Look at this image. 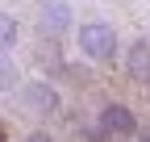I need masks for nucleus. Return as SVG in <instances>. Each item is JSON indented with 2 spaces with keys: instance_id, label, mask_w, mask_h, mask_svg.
I'll return each instance as SVG.
<instances>
[{
  "instance_id": "0eeeda50",
  "label": "nucleus",
  "mask_w": 150,
  "mask_h": 142,
  "mask_svg": "<svg viewBox=\"0 0 150 142\" xmlns=\"http://www.w3.org/2000/svg\"><path fill=\"white\" fill-rule=\"evenodd\" d=\"M17 80H21V75H17V63L8 55H0V92H13Z\"/></svg>"
},
{
  "instance_id": "39448f33",
  "label": "nucleus",
  "mask_w": 150,
  "mask_h": 142,
  "mask_svg": "<svg viewBox=\"0 0 150 142\" xmlns=\"http://www.w3.org/2000/svg\"><path fill=\"white\" fill-rule=\"evenodd\" d=\"M125 75L138 80V84H150V38L129 42V50H125Z\"/></svg>"
},
{
  "instance_id": "20e7f679",
  "label": "nucleus",
  "mask_w": 150,
  "mask_h": 142,
  "mask_svg": "<svg viewBox=\"0 0 150 142\" xmlns=\"http://www.w3.org/2000/svg\"><path fill=\"white\" fill-rule=\"evenodd\" d=\"M67 29H71V4L67 0H46L42 4V33L50 42H59Z\"/></svg>"
},
{
  "instance_id": "6e6552de",
  "label": "nucleus",
  "mask_w": 150,
  "mask_h": 142,
  "mask_svg": "<svg viewBox=\"0 0 150 142\" xmlns=\"http://www.w3.org/2000/svg\"><path fill=\"white\" fill-rule=\"evenodd\" d=\"M25 142H50L46 134H25Z\"/></svg>"
},
{
  "instance_id": "f257e3e1",
  "label": "nucleus",
  "mask_w": 150,
  "mask_h": 142,
  "mask_svg": "<svg viewBox=\"0 0 150 142\" xmlns=\"http://www.w3.org/2000/svg\"><path fill=\"white\" fill-rule=\"evenodd\" d=\"M75 42H79V50H83L88 63H112V59H117V29H112L108 21H88V25H79Z\"/></svg>"
},
{
  "instance_id": "423d86ee",
  "label": "nucleus",
  "mask_w": 150,
  "mask_h": 142,
  "mask_svg": "<svg viewBox=\"0 0 150 142\" xmlns=\"http://www.w3.org/2000/svg\"><path fill=\"white\" fill-rule=\"evenodd\" d=\"M17 33H21V29H17V21H13L8 13H0V55H8V50L17 46Z\"/></svg>"
},
{
  "instance_id": "1a4fd4ad",
  "label": "nucleus",
  "mask_w": 150,
  "mask_h": 142,
  "mask_svg": "<svg viewBox=\"0 0 150 142\" xmlns=\"http://www.w3.org/2000/svg\"><path fill=\"white\" fill-rule=\"evenodd\" d=\"M0 142H4V134H0Z\"/></svg>"
},
{
  "instance_id": "f03ea898",
  "label": "nucleus",
  "mask_w": 150,
  "mask_h": 142,
  "mask_svg": "<svg viewBox=\"0 0 150 142\" xmlns=\"http://www.w3.org/2000/svg\"><path fill=\"white\" fill-rule=\"evenodd\" d=\"M21 109L25 113H38V117H50L59 109V88L46 84V80H29L21 88Z\"/></svg>"
},
{
  "instance_id": "7ed1b4c3",
  "label": "nucleus",
  "mask_w": 150,
  "mask_h": 142,
  "mask_svg": "<svg viewBox=\"0 0 150 142\" xmlns=\"http://www.w3.org/2000/svg\"><path fill=\"white\" fill-rule=\"evenodd\" d=\"M100 134L104 138H134L138 134V117L129 113V104H104L100 109Z\"/></svg>"
}]
</instances>
